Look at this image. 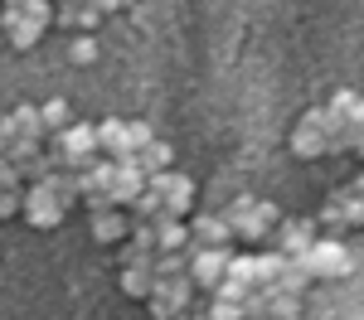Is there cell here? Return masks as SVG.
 <instances>
[{"label":"cell","mask_w":364,"mask_h":320,"mask_svg":"<svg viewBox=\"0 0 364 320\" xmlns=\"http://www.w3.org/2000/svg\"><path fill=\"white\" fill-rule=\"evenodd\" d=\"M83 204H87V209H92V214H107V209H117L112 189H92V194H83Z\"/></svg>","instance_id":"cell-30"},{"label":"cell","mask_w":364,"mask_h":320,"mask_svg":"<svg viewBox=\"0 0 364 320\" xmlns=\"http://www.w3.org/2000/svg\"><path fill=\"white\" fill-rule=\"evenodd\" d=\"M252 262H257V287H272V282H277V272H282V253L277 248H272V253H252Z\"/></svg>","instance_id":"cell-25"},{"label":"cell","mask_w":364,"mask_h":320,"mask_svg":"<svg viewBox=\"0 0 364 320\" xmlns=\"http://www.w3.org/2000/svg\"><path fill=\"white\" fill-rule=\"evenodd\" d=\"M97 150H102L107 160H117V155H136V150H132V141H127V121L102 116V121H97Z\"/></svg>","instance_id":"cell-13"},{"label":"cell","mask_w":364,"mask_h":320,"mask_svg":"<svg viewBox=\"0 0 364 320\" xmlns=\"http://www.w3.org/2000/svg\"><path fill=\"white\" fill-rule=\"evenodd\" d=\"M10 20H34V25H54V0H5L0 25Z\"/></svg>","instance_id":"cell-14"},{"label":"cell","mask_w":364,"mask_h":320,"mask_svg":"<svg viewBox=\"0 0 364 320\" xmlns=\"http://www.w3.org/2000/svg\"><path fill=\"white\" fill-rule=\"evenodd\" d=\"M117 282H122L127 296H141V301H146V296L156 291V282H161V277H156V253L141 258V262H127V267L117 272Z\"/></svg>","instance_id":"cell-8"},{"label":"cell","mask_w":364,"mask_h":320,"mask_svg":"<svg viewBox=\"0 0 364 320\" xmlns=\"http://www.w3.org/2000/svg\"><path fill=\"white\" fill-rule=\"evenodd\" d=\"M267 320H301V296H287V291L267 287Z\"/></svg>","instance_id":"cell-19"},{"label":"cell","mask_w":364,"mask_h":320,"mask_svg":"<svg viewBox=\"0 0 364 320\" xmlns=\"http://www.w3.org/2000/svg\"><path fill=\"white\" fill-rule=\"evenodd\" d=\"M68 58H73V63H92V58H97V44H92L87 34H73V44H68Z\"/></svg>","instance_id":"cell-29"},{"label":"cell","mask_w":364,"mask_h":320,"mask_svg":"<svg viewBox=\"0 0 364 320\" xmlns=\"http://www.w3.org/2000/svg\"><path fill=\"white\" fill-rule=\"evenodd\" d=\"M350 150H355V155H364V131L355 136V141H350Z\"/></svg>","instance_id":"cell-35"},{"label":"cell","mask_w":364,"mask_h":320,"mask_svg":"<svg viewBox=\"0 0 364 320\" xmlns=\"http://www.w3.org/2000/svg\"><path fill=\"white\" fill-rule=\"evenodd\" d=\"M10 214H20V194L15 189H0V219H10Z\"/></svg>","instance_id":"cell-32"},{"label":"cell","mask_w":364,"mask_h":320,"mask_svg":"<svg viewBox=\"0 0 364 320\" xmlns=\"http://www.w3.org/2000/svg\"><path fill=\"white\" fill-rule=\"evenodd\" d=\"M127 141H132V150H146V145L156 141L151 121H127Z\"/></svg>","instance_id":"cell-28"},{"label":"cell","mask_w":364,"mask_h":320,"mask_svg":"<svg viewBox=\"0 0 364 320\" xmlns=\"http://www.w3.org/2000/svg\"><path fill=\"white\" fill-rule=\"evenodd\" d=\"M228 248H195L190 243V282L204 291H214L219 282H224V272H228Z\"/></svg>","instance_id":"cell-7"},{"label":"cell","mask_w":364,"mask_h":320,"mask_svg":"<svg viewBox=\"0 0 364 320\" xmlns=\"http://www.w3.org/2000/svg\"><path fill=\"white\" fill-rule=\"evenodd\" d=\"M127 209H132V219H136V224H151V219H156L166 204H161V194H156V189H141V194L127 204Z\"/></svg>","instance_id":"cell-24"},{"label":"cell","mask_w":364,"mask_h":320,"mask_svg":"<svg viewBox=\"0 0 364 320\" xmlns=\"http://www.w3.org/2000/svg\"><path fill=\"white\" fill-rule=\"evenodd\" d=\"M277 204L272 199H257V194H238V199L224 209V224L233 228V238H248L257 248L272 243V228H277Z\"/></svg>","instance_id":"cell-1"},{"label":"cell","mask_w":364,"mask_h":320,"mask_svg":"<svg viewBox=\"0 0 364 320\" xmlns=\"http://www.w3.org/2000/svg\"><path fill=\"white\" fill-rule=\"evenodd\" d=\"M39 121H44V136H58V131H68V126H73V107H68L63 97H54V102H44V107H39Z\"/></svg>","instance_id":"cell-18"},{"label":"cell","mask_w":364,"mask_h":320,"mask_svg":"<svg viewBox=\"0 0 364 320\" xmlns=\"http://www.w3.org/2000/svg\"><path fill=\"white\" fill-rule=\"evenodd\" d=\"M87 5H97V15H112V10L122 5V0H87Z\"/></svg>","instance_id":"cell-34"},{"label":"cell","mask_w":364,"mask_h":320,"mask_svg":"<svg viewBox=\"0 0 364 320\" xmlns=\"http://www.w3.org/2000/svg\"><path fill=\"white\" fill-rule=\"evenodd\" d=\"M20 214L29 219V228H58L63 224V204L54 199V189L39 180V184H29V189H20Z\"/></svg>","instance_id":"cell-3"},{"label":"cell","mask_w":364,"mask_h":320,"mask_svg":"<svg viewBox=\"0 0 364 320\" xmlns=\"http://www.w3.org/2000/svg\"><path fill=\"white\" fill-rule=\"evenodd\" d=\"M311 277H345L350 272V248L340 243V238H316L306 253H301Z\"/></svg>","instance_id":"cell-4"},{"label":"cell","mask_w":364,"mask_h":320,"mask_svg":"<svg viewBox=\"0 0 364 320\" xmlns=\"http://www.w3.org/2000/svg\"><path fill=\"white\" fill-rule=\"evenodd\" d=\"M39 150H44V145L34 141V136H15V141L5 145V155H0V160H10V165H15V170H20V165H25V160H34V155H39Z\"/></svg>","instance_id":"cell-23"},{"label":"cell","mask_w":364,"mask_h":320,"mask_svg":"<svg viewBox=\"0 0 364 320\" xmlns=\"http://www.w3.org/2000/svg\"><path fill=\"white\" fill-rule=\"evenodd\" d=\"M20 131H15V116H0V155H5V145L15 141Z\"/></svg>","instance_id":"cell-33"},{"label":"cell","mask_w":364,"mask_h":320,"mask_svg":"<svg viewBox=\"0 0 364 320\" xmlns=\"http://www.w3.org/2000/svg\"><path fill=\"white\" fill-rule=\"evenodd\" d=\"M306 287H311V272H306V262H301V258H287V262H282V272H277V282H272V291H287V296H301Z\"/></svg>","instance_id":"cell-16"},{"label":"cell","mask_w":364,"mask_h":320,"mask_svg":"<svg viewBox=\"0 0 364 320\" xmlns=\"http://www.w3.org/2000/svg\"><path fill=\"white\" fill-rule=\"evenodd\" d=\"M49 170H54V160H49V150H39L34 160H25V165H20V180H29V184H39V180H44Z\"/></svg>","instance_id":"cell-27"},{"label":"cell","mask_w":364,"mask_h":320,"mask_svg":"<svg viewBox=\"0 0 364 320\" xmlns=\"http://www.w3.org/2000/svg\"><path fill=\"white\" fill-rule=\"evenodd\" d=\"M209 320H243V306H238V301H219V296H214V311H209Z\"/></svg>","instance_id":"cell-31"},{"label":"cell","mask_w":364,"mask_h":320,"mask_svg":"<svg viewBox=\"0 0 364 320\" xmlns=\"http://www.w3.org/2000/svg\"><path fill=\"white\" fill-rule=\"evenodd\" d=\"M5 34H10V44L15 49H34L39 39H44V29L49 25H34V20H10V25H0Z\"/></svg>","instance_id":"cell-20"},{"label":"cell","mask_w":364,"mask_h":320,"mask_svg":"<svg viewBox=\"0 0 364 320\" xmlns=\"http://www.w3.org/2000/svg\"><path fill=\"white\" fill-rule=\"evenodd\" d=\"M180 272H190V248H180V253H156V277H180Z\"/></svg>","instance_id":"cell-26"},{"label":"cell","mask_w":364,"mask_h":320,"mask_svg":"<svg viewBox=\"0 0 364 320\" xmlns=\"http://www.w3.org/2000/svg\"><path fill=\"white\" fill-rule=\"evenodd\" d=\"M316 238H321V224H316V219H277V228H272V248H277L282 258H301Z\"/></svg>","instance_id":"cell-6"},{"label":"cell","mask_w":364,"mask_h":320,"mask_svg":"<svg viewBox=\"0 0 364 320\" xmlns=\"http://www.w3.org/2000/svg\"><path fill=\"white\" fill-rule=\"evenodd\" d=\"M127 233H132V219H127L122 209L92 214V238H97V243H127Z\"/></svg>","instance_id":"cell-15"},{"label":"cell","mask_w":364,"mask_h":320,"mask_svg":"<svg viewBox=\"0 0 364 320\" xmlns=\"http://www.w3.org/2000/svg\"><path fill=\"white\" fill-rule=\"evenodd\" d=\"M190 296H195V282H190V272H180V277H161L156 291H151L146 301H151V316H156V320H170V316L185 311Z\"/></svg>","instance_id":"cell-5"},{"label":"cell","mask_w":364,"mask_h":320,"mask_svg":"<svg viewBox=\"0 0 364 320\" xmlns=\"http://www.w3.org/2000/svg\"><path fill=\"white\" fill-rule=\"evenodd\" d=\"M190 243L195 248H228L233 243V228L224 224V214H199L190 224Z\"/></svg>","instance_id":"cell-9"},{"label":"cell","mask_w":364,"mask_h":320,"mask_svg":"<svg viewBox=\"0 0 364 320\" xmlns=\"http://www.w3.org/2000/svg\"><path fill=\"white\" fill-rule=\"evenodd\" d=\"M54 20L63 29H73V34H78V29L87 34L102 15H97V5H87V0H58V5H54Z\"/></svg>","instance_id":"cell-12"},{"label":"cell","mask_w":364,"mask_h":320,"mask_svg":"<svg viewBox=\"0 0 364 320\" xmlns=\"http://www.w3.org/2000/svg\"><path fill=\"white\" fill-rule=\"evenodd\" d=\"M136 165L146 175H161V170H170V145L166 141H151L146 150H136Z\"/></svg>","instance_id":"cell-21"},{"label":"cell","mask_w":364,"mask_h":320,"mask_svg":"<svg viewBox=\"0 0 364 320\" xmlns=\"http://www.w3.org/2000/svg\"><path fill=\"white\" fill-rule=\"evenodd\" d=\"M146 189H156L161 204H166L170 219H185L195 209V180L180 170H161V175H146Z\"/></svg>","instance_id":"cell-2"},{"label":"cell","mask_w":364,"mask_h":320,"mask_svg":"<svg viewBox=\"0 0 364 320\" xmlns=\"http://www.w3.org/2000/svg\"><path fill=\"white\" fill-rule=\"evenodd\" d=\"M15 131H20V136H34V141H44V121H39V107H29V102H20V107H15Z\"/></svg>","instance_id":"cell-22"},{"label":"cell","mask_w":364,"mask_h":320,"mask_svg":"<svg viewBox=\"0 0 364 320\" xmlns=\"http://www.w3.org/2000/svg\"><path fill=\"white\" fill-rule=\"evenodd\" d=\"M44 184L54 189V199L63 204V209H73V204L83 199V184H78V175H73V170H49V175H44Z\"/></svg>","instance_id":"cell-17"},{"label":"cell","mask_w":364,"mask_h":320,"mask_svg":"<svg viewBox=\"0 0 364 320\" xmlns=\"http://www.w3.org/2000/svg\"><path fill=\"white\" fill-rule=\"evenodd\" d=\"M291 150H296L301 160H321V155H331V136L301 116V121H296V131H291Z\"/></svg>","instance_id":"cell-11"},{"label":"cell","mask_w":364,"mask_h":320,"mask_svg":"<svg viewBox=\"0 0 364 320\" xmlns=\"http://www.w3.org/2000/svg\"><path fill=\"white\" fill-rule=\"evenodd\" d=\"M151 233H156V253H180V248H190V228H185V219H170L166 209L151 219Z\"/></svg>","instance_id":"cell-10"}]
</instances>
